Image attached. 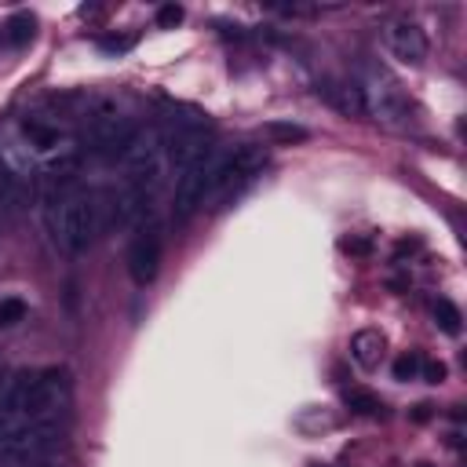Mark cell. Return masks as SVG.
I'll return each instance as SVG.
<instances>
[{
  "label": "cell",
  "mask_w": 467,
  "mask_h": 467,
  "mask_svg": "<svg viewBox=\"0 0 467 467\" xmlns=\"http://www.w3.org/2000/svg\"><path fill=\"white\" fill-rule=\"evenodd\" d=\"M0 383H4V368H0Z\"/></svg>",
  "instance_id": "21"
},
{
  "label": "cell",
  "mask_w": 467,
  "mask_h": 467,
  "mask_svg": "<svg viewBox=\"0 0 467 467\" xmlns=\"http://www.w3.org/2000/svg\"><path fill=\"white\" fill-rule=\"evenodd\" d=\"M383 350H387V336H383L379 328H361V332H354V339H350V358H354L365 372H372V368L383 361Z\"/></svg>",
  "instance_id": "10"
},
{
  "label": "cell",
  "mask_w": 467,
  "mask_h": 467,
  "mask_svg": "<svg viewBox=\"0 0 467 467\" xmlns=\"http://www.w3.org/2000/svg\"><path fill=\"white\" fill-rule=\"evenodd\" d=\"M11 201H15V175H11V168L0 157V208L11 204Z\"/></svg>",
  "instance_id": "17"
},
{
  "label": "cell",
  "mask_w": 467,
  "mask_h": 467,
  "mask_svg": "<svg viewBox=\"0 0 467 467\" xmlns=\"http://www.w3.org/2000/svg\"><path fill=\"white\" fill-rule=\"evenodd\" d=\"M179 22H182V7H179V4H164V7L157 11V26L171 29V26H179Z\"/></svg>",
  "instance_id": "18"
},
{
  "label": "cell",
  "mask_w": 467,
  "mask_h": 467,
  "mask_svg": "<svg viewBox=\"0 0 467 467\" xmlns=\"http://www.w3.org/2000/svg\"><path fill=\"white\" fill-rule=\"evenodd\" d=\"M266 157L263 150L255 146H241V150H223V161H219V171H215V182L208 190V208H226L230 201H237L252 182L255 175L263 171Z\"/></svg>",
  "instance_id": "2"
},
{
  "label": "cell",
  "mask_w": 467,
  "mask_h": 467,
  "mask_svg": "<svg viewBox=\"0 0 467 467\" xmlns=\"http://www.w3.org/2000/svg\"><path fill=\"white\" fill-rule=\"evenodd\" d=\"M317 95L339 109L343 117H365V95H361V84L358 80H339V77H325L317 84Z\"/></svg>",
  "instance_id": "9"
},
{
  "label": "cell",
  "mask_w": 467,
  "mask_h": 467,
  "mask_svg": "<svg viewBox=\"0 0 467 467\" xmlns=\"http://www.w3.org/2000/svg\"><path fill=\"white\" fill-rule=\"evenodd\" d=\"M161 252H164V234H161V223L146 212L139 223H135V234L128 241V274L139 288H146L157 270H161Z\"/></svg>",
  "instance_id": "5"
},
{
  "label": "cell",
  "mask_w": 467,
  "mask_h": 467,
  "mask_svg": "<svg viewBox=\"0 0 467 467\" xmlns=\"http://www.w3.org/2000/svg\"><path fill=\"white\" fill-rule=\"evenodd\" d=\"M263 131H266L270 139H277V142H303V139L310 135L303 124H288V120H270Z\"/></svg>",
  "instance_id": "13"
},
{
  "label": "cell",
  "mask_w": 467,
  "mask_h": 467,
  "mask_svg": "<svg viewBox=\"0 0 467 467\" xmlns=\"http://www.w3.org/2000/svg\"><path fill=\"white\" fill-rule=\"evenodd\" d=\"M168 139L157 131V128H146L131 139L128 153L120 157L124 161V171H128V190L150 197V190L157 186L161 171H164V161H168Z\"/></svg>",
  "instance_id": "3"
},
{
  "label": "cell",
  "mask_w": 467,
  "mask_h": 467,
  "mask_svg": "<svg viewBox=\"0 0 467 467\" xmlns=\"http://www.w3.org/2000/svg\"><path fill=\"white\" fill-rule=\"evenodd\" d=\"M36 427V401H33V372L15 376L0 394V445L15 434Z\"/></svg>",
  "instance_id": "6"
},
{
  "label": "cell",
  "mask_w": 467,
  "mask_h": 467,
  "mask_svg": "<svg viewBox=\"0 0 467 467\" xmlns=\"http://www.w3.org/2000/svg\"><path fill=\"white\" fill-rule=\"evenodd\" d=\"M420 365H423V358L409 350V354L394 358V368H390V372H394V379H398V383H409V379H416V376H420Z\"/></svg>",
  "instance_id": "14"
},
{
  "label": "cell",
  "mask_w": 467,
  "mask_h": 467,
  "mask_svg": "<svg viewBox=\"0 0 467 467\" xmlns=\"http://www.w3.org/2000/svg\"><path fill=\"white\" fill-rule=\"evenodd\" d=\"M416 467H434V463H416Z\"/></svg>",
  "instance_id": "20"
},
{
  "label": "cell",
  "mask_w": 467,
  "mask_h": 467,
  "mask_svg": "<svg viewBox=\"0 0 467 467\" xmlns=\"http://www.w3.org/2000/svg\"><path fill=\"white\" fill-rule=\"evenodd\" d=\"M387 47L405 66H420L427 58V36H423V29L416 22H394L387 29Z\"/></svg>",
  "instance_id": "8"
},
{
  "label": "cell",
  "mask_w": 467,
  "mask_h": 467,
  "mask_svg": "<svg viewBox=\"0 0 467 467\" xmlns=\"http://www.w3.org/2000/svg\"><path fill=\"white\" fill-rule=\"evenodd\" d=\"M99 226H102V204L95 201V193L73 186L47 201V230L62 252L69 255L88 252Z\"/></svg>",
  "instance_id": "1"
},
{
  "label": "cell",
  "mask_w": 467,
  "mask_h": 467,
  "mask_svg": "<svg viewBox=\"0 0 467 467\" xmlns=\"http://www.w3.org/2000/svg\"><path fill=\"white\" fill-rule=\"evenodd\" d=\"M343 401H347V409H350V412H358V416H379V412H383L379 398H376V394H368V390H358V387L343 390Z\"/></svg>",
  "instance_id": "12"
},
{
  "label": "cell",
  "mask_w": 467,
  "mask_h": 467,
  "mask_svg": "<svg viewBox=\"0 0 467 467\" xmlns=\"http://www.w3.org/2000/svg\"><path fill=\"white\" fill-rule=\"evenodd\" d=\"M434 321H438V328L445 332V336H460V321H463V314H460V306L452 303V299H434Z\"/></svg>",
  "instance_id": "11"
},
{
  "label": "cell",
  "mask_w": 467,
  "mask_h": 467,
  "mask_svg": "<svg viewBox=\"0 0 467 467\" xmlns=\"http://www.w3.org/2000/svg\"><path fill=\"white\" fill-rule=\"evenodd\" d=\"M219 161H223V150L208 146L197 161H190V164L175 175V193H171V212H175V219H190L197 208H204L208 190H212L215 171H219Z\"/></svg>",
  "instance_id": "4"
},
{
  "label": "cell",
  "mask_w": 467,
  "mask_h": 467,
  "mask_svg": "<svg viewBox=\"0 0 467 467\" xmlns=\"http://www.w3.org/2000/svg\"><path fill=\"white\" fill-rule=\"evenodd\" d=\"M26 317V303L22 299H0V328H11Z\"/></svg>",
  "instance_id": "16"
},
{
  "label": "cell",
  "mask_w": 467,
  "mask_h": 467,
  "mask_svg": "<svg viewBox=\"0 0 467 467\" xmlns=\"http://www.w3.org/2000/svg\"><path fill=\"white\" fill-rule=\"evenodd\" d=\"M420 376H423L427 383H441V379H445V365H441V361H423V365H420Z\"/></svg>",
  "instance_id": "19"
},
{
  "label": "cell",
  "mask_w": 467,
  "mask_h": 467,
  "mask_svg": "<svg viewBox=\"0 0 467 467\" xmlns=\"http://www.w3.org/2000/svg\"><path fill=\"white\" fill-rule=\"evenodd\" d=\"M33 36V18L29 15H15L11 22H7V40L11 44H26Z\"/></svg>",
  "instance_id": "15"
},
{
  "label": "cell",
  "mask_w": 467,
  "mask_h": 467,
  "mask_svg": "<svg viewBox=\"0 0 467 467\" xmlns=\"http://www.w3.org/2000/svg\"><path fill=\"white\" fill-rule=\"evenodd\" d=\"M361 95H365V113H372L376 120L390 124V128H409L412 117H409V102L401 95V88L383 73V69H372L361 84Z\"/></svg>",
  "instance_id": "7"
}]
</instances>
